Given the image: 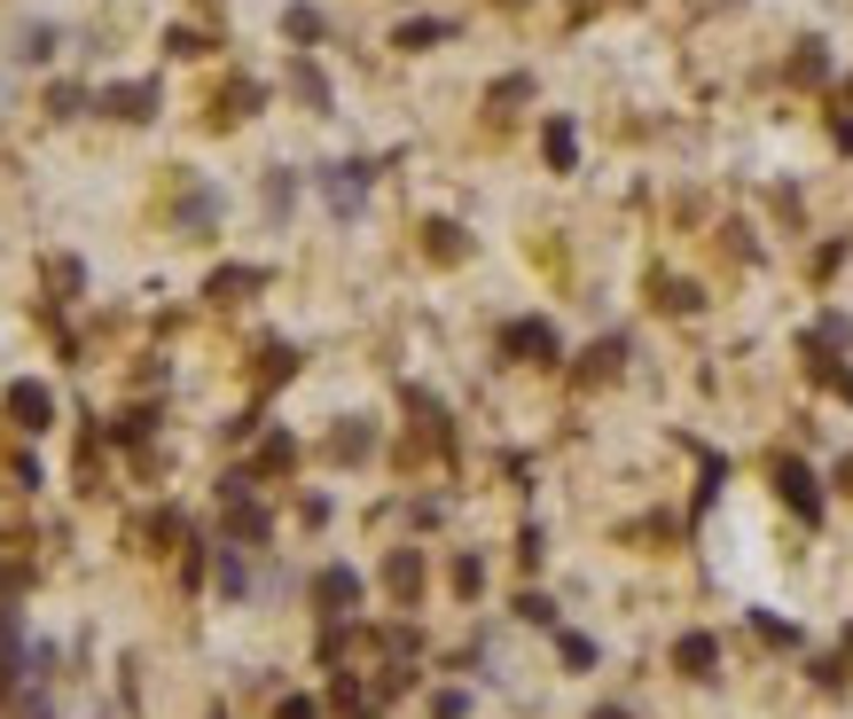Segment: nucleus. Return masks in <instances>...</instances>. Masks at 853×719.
I'll return each mask as SVG.
<instances>
[{
	"instance_id": "obj_1",
	"label": "nucleus",
	"mask_w": 853,
	"mask_h": 719,
	"mask_svg": "<svg viewBox=\"0 0 853 719\" xmlns=\"http://www.w3.org/2000/svg\"><path fill=\"white\" fill-rule=\"evenodd\" d=\"M776 485H783V501H791L799 516H822V493H814V477H807L799 462H783V470H776Z\"/></svg>"
},
{
	"instance_id": "obj_2",
	"label": "nucleus",
	"mask_w": 853,
	"mask_h": 719,
	"mask_svg": "<svg viewBox=\"0 0 853 719\" xmlns=\"http://www.w3.org/2000/svg\"><path fill=\"white\" fill-rule=\"evenodd\" d=\"M509 352H533V360H548V352H556V336H548L541 321H518V329H509Z\"/></svg>"
},
{
	"instance_id": "obj_3",
	"label": "nucleus",
	"mask_w": 853,
	"mask_h": 719,
	"mask_svg": "<svg viewBox=\"0 0 853 719\" xmlns=\"http://www.w3.org/2000/svg\"><path fill=\"white\" fill-rule=\"evenodd\" d=\"M149 103H157V86H118V95H110L118 118H149Z\"/></svg>"
},
{
	"instance_id": "obj_4",
	"label": "nucleus",
	"mask_w": 853,
	"mask_h": 719,
	"mask_svg": "<svg viewBox=\"0 0 853 719\" xmlns=\"http://www.w3.org/2000/svg\"><path fill=\"white\" fill-rule=\"evenodd\" d=\"M673 657H681V673H705V665H713L721 650H713V634H690V642H681Z\"/></svg>"
},
{
	"instance_id": "obj_5",
	"label": "nucleus",
	"mask_w": 853,
	"mask_h": 719,
	"mask_svg": "<svg viewBox=\"0 0 853 719\" xmlns=\"http://www.w3.org/2000/svg\"><path fill=\"white\" fill-rule=\"evenodd\" d=\"M329 196H337V204H361V164H337V172H329Z\"/></svg>"
},
{
	"instance_id": "obj_6",
	"label": "nucleus",
	"mask_w": 853,
	"mask_h": 719,
	"mask_svg": "<svg viewBox=\"0 0 853 719\" xmlns=\"http://www.w3.org/2000/svg\"><path fill=\"white\" fill-rule=\"evenodd\" d=\"M17 415H24V422L40 430V422H47V391H32V384H17Z\"/></svg>"
},
{
	"instance_id": "obj_7",
	"label": "nucleus",
	"mask_w": 853,
	"mask_h": 719,
	"mask_svg": "<svg viewBox=\"0 0 853 719\" xmlns=\"http://www.w3.org/2000/svg\"><path fill=\"white\" fill-rule=\"evenodd\" d=\"M353 594H361L353 571H329V579H321V602H353Z\"/></svg>"
},
{
	"instance_id": "obj_8",
	"label": "nucleus",
	"mask_w": 853,
	"mask_h": 719,
	"mask_svg": "<svg viewBox=\"0 0 853 719\" xmlns=\"http://www.w3.org/2000/svg\"><path fill=\"white\" fill-rule=\"evenodd\" d=\"M431 40H447V24H407L399 32V47H431Z\"/></svg>"
},
{
	"instance_id": "obj_9",
	"label": "nucleus",
	"mask_w": 853,
	"mask_h": 719,
	"mask_svg": "<svg viewBox=\"0 0 853 719\" xmlns=\"http://www.w3.org/2000/svg\"><path fill=\"white\" fill-rule=\"evenodd\" d=\"M282 719H313V704H282Z\"/></svg>"
},
{
	"instance_id": "obj_10",
	"label": "nucleus",
	"mask_w": 853,
	"mask_h": 719,
	"mask_svg": "<svg viewBox=\"0 0 853 719\" xmlns=\"http://www.w3.org/2000/svg\"><path fill=\"white\" fill-rule=\"evenodd\" d=\"M595 719H627V711H595Z\"/></svg>"
}]
</instances>
